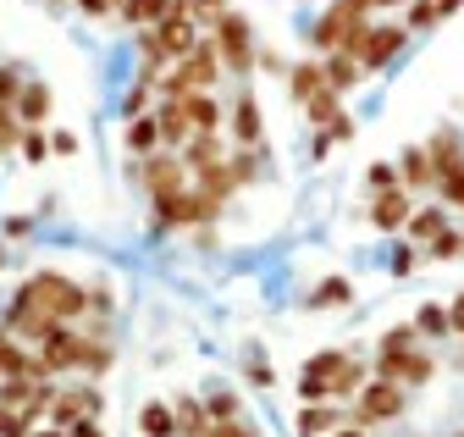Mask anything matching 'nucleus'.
<instances>
[{"label":"nucleus","instance_id":"f257e3e1","mask_svg":"<svg viewBox=\"0 0 464 437\" xmlns=\"http://www.w3.org/2000/svg\"><path fill=\"white\" fill-rule=\"evenodd\" d=\"M12 305L17 310H44V316H55L62 326H72L78 316H89V288L72 283V277H55V271H39V277H28L17 288Z\"/></svg>","mask_w":464,"mask_h":437},{"label":"nucleus","instance_id":"f03ea898","mask_svg":"<svg viewBox=\"0 0 464 437\" xmlns=\"http://www.w3.org/2000/svg\"><path fill=\"white\" fill-rule=\"evenodd\" d=\"M216 73H221V50H216V39H199L183 62H171V73H166V78H155V89H160V100L205 94V89L216 83Z\"/></svg>","mask_w":464,"mask_h":437},{"label":"nucleus","instance_id":"7ed1b4c3","mask_svg":"<svg viewBox=\"0 0 464 437\" xmlns=\"http://www.w3.org/2000/svg\"><path fill=\"white\" fill-rule=\"evenodd\" d=\"M403 39H410V28H403V23H382V28L360 23L354 34H348L343 56H354V62H360V73H382V67L398 56V50H403Z\"/></svg>","mask_w":464,"mask_h":437},{"label":"nucleus","instance_id":"20e7f679","mask_svg":"<svg viewBox=\"0 0 464 437\" xmlns=\"http://www.w3.org/2000/svg\"><path fill=\"white\" fill-rule=\"evenodd\" d=\"M403 404H410V388H398V382H365V393L354 399V421H348V426H376V421H398L403 415Z\"/></svg>","mask_w":464,"mask_h":437},{"label":"nucleus","instance_id":"39448f33","mask_svg":"<svg viewBox=\"0 0 464 437\" xmlns=\"http://www.w3.org/2000/svg\"><path fill=\"white\" fill-rule=\"evenodd\" d=\"M437 371V360L426 349H376V376L398 382V388H426Z\"/></svg>","mask_w":464,"mask_h":437},{"label":"nucleus","instance_id":"423d86ee","mask_svg":"<svg viewBox=\"0 0 464 437\" xmlns=\"http://www.w3.org/2000/svg\"><path fill=\"white\" fill-rule=\"evenodd\" d=\"M216 50H221V67H232L238 78H249V73H255V34H249V17L227 12V17L216 23Z\"/></svg>","mask_w":464,"mask_h":437},{"label":"nucleus","instance_id":"0eeeda50","mask_svg":"<svg viewBox=\"0 0 464 437\" xmlns=\"http://www.w3.org/2000/svg\"><path fill=\"white\" fill-rule=\"evenodd\" d=\"M133 178L150 189V199H178V194H188V167H183V160L178 155H150V160H139V167H133Z\"/></svg>","mask_w":464,"mask_h":437},{"label":"nucleus","instance_id":"6e6552de","mask_svg":"<svg viewBox=\"0 0 464 437\" xmlns=\"http://www.w3.org/2000/svg\"><path fill=\"white\" fill-rule=\"evenodd\" d=\"M100 410H105V393L100 388H62L50 399V426H72V421H100Z\"/></svg>","mask_w":464,"mask_h":437},{"label":"nucleus","instance_id":"1a4fd4ad","mask_svg":"<svg viewBox=\"0 0 464 437\" xmlns=\"http://www.w3.org/2000/svg\"><path fill=\"white\" fill-rule=\"evenodd\" d=\"M426 155H431V178H437V189H442V183H453V178L464 172V144H459V133H453V128H442V133L426 144Z\"/></svg>","mask_w":464,"mask_h":437},{"label":"nucleus","instance_id":"9d476101","mask_svg":"<svg viewBox=\"0 0 464 437\" xmlns=\"http://www.w3.org/2000/svg\"><path fill=\"white\" fill-rule=\"evenodd\" d=\"M39 360H44V371H78V360H83V338L72 333V326H55V333L39 344Z\"/></svg>","mask_w":464,"mask_h":437},{"label":"nucleus","instance_id":"9b49d317","mask_svg":"<svg viewBox=\"0 0 464 437\" xmlns=\"http://www.w3.org/2000/svg\"><path fill=\"white\" fill-rule=\"evenodd\" d=\"M354 28H360L354 17H348L343 6H332V12H321V23L310 28V44L321 50V56H337V50L348 44V34H354Z\"/></svg>","mask_w":464,"mask_h":437},{"label":"nucleus","instance_id":"f8f14e48","mask_svg":"<svg viewBox=\"0 0 464 437\" xmlns=\"http://www.w3.org/2000/svg\"><path fill=\"white\" fill-rule=\"evenodd\" d=\"M0 376H28V382H50V371H44V360L39 354H28V349H17V338L0 326Z\"/></svg>","mask_w":464,"mask_h":437},{"label":"nucleus","instance_id":"ddd939ff","mask_svg":"<svg viewBox=\"0 0 464 437\" xmlns=\"http://www.w3.org/2000/svg\"><path fill=\"white\" fill-rule=\"evenodd\" d=\"M410 189H392V194H376V205H371V222L382 228V233H398L403 222H410Z\"/></svg>","mask_w":464,"mask_h":437},{"label":"nucleus","instance_id":"4468645a","mask_svg":"<svg viewBox=\"0 0 464 437\" xmlns=\"http://www.w3.org/2000/svg\"><path fill=\"white\" fill-rule=\"evenodd\" d=\"M398 183L410 189V194H415V189H431V183H437V178H431V155H426V144H410V150L398 155Z\"/></svg>","mask_w":464,"mask_h":437},{"label":"nucleus","instance_id":"2eb2a0df","mask_svg":"<svg viewBox=\"0 0 464 437\" xmlns=\"http://www.w3.org/2000/svg\"><path fill=\"white\" fill-rule=\"evenodd\" d=\"M232 139H238L244 150L260 144V105H255V94H238V100H232Z\"/></svg>","mask_w":464,"mask_h":437},{"label":"nucleus","instance_id":"dca6fc26","mask_svg":"<svg viewBox=\"0 0 464 437\" xmlns=\"http://www.w3.org/2000/svg\"><path fill=\"white\" fill-rule=\"evenodd\" d=\"M337 426H348V415L337 404H304L299 410V437H332Z\"/></svg>","mask_w":464,"mask_h":437},{"label":"nucleus","instance_id":"f3484780","mask_svg":"<svg viewBox=\"0 0 464 437\" xmlns=\"http://www.w3.org/2000/svg\"><path fill=\"white\" fill-rule=\"evenodd\" d=\"M216 160H227L221 133H194V139L183 144V167H188V172H205V167H216Z\"/></svg>","mask_w":464,"mask_h":437},{"label":"nucleus","instance_id":"a211bd4d","mask_svg":"<svg viewBox=\"0 0 464 437\" xmlns=\"http://www.w3.org/2000/svg\"><path fill=\"white\" fill-rule=\"evenodd\" d=\"M194 189L205 194V199H232V194H238V178H232V167H227V160H216V167H205V172H194Z\"/></svg>","mask_w":464,"mask_h":437},{"label":"nucleus","instance_id":"6ab92c4d","mask_svg":"<svg viewBox=\"0 0 464 437\" xmlns=\"http://www.w3.org/2000/svg\"><path fill=\"white\" fill-rule=\"evenodd\" d=\"M171 415H178V437H210V415H205V399L183 393L178 404H171Z\"/></svg>","mask_w":464,"mask_h":437},{"label":"nucleus","instance_id":"aec40b11","mask_svg":"<svg viewBox=\"0 0 464 437\" xmlns=\"http://www.w3.org/2000/svg\"><path fill=\"white\" fill-rule=\"evenodd\" d=\"M12 112H17L23 128H39V122L50 117V89H44V83H23V94H17Z\"/></svg>","mask_w":464,"mask_h":437},{"label":"nucleus","instance_id":"412c9836","mask_svg":"<svg viewBox=\"0 0 464 437\" xmlns=\"http://www.w3.org/2000/svg\"><path fill=\"white\" fill-rule=\"evenodd\" d=\"M183 117L194 133H221V105L210 94H183Z\"/></svg>","mask_w":464,"mask_h":437},{"label":"nucleus","instance_id":"4be33fe9","mask_svg":"<svg viewBox=\"0 0 464 437\" xmlns=\"http://www.w3.org/2000/svg\"><path fill=\"white\" fill-rule=\"evenodd\" d=\"M155 122H160V144H188V139H194V128H188V117H183V100H160Z\"/></svg>","mask_w":464,"mask_h":437},{"label":"nucleus","instance_id":"5701e85b","mask_svg":"<svg viewBox=\"0 0 464 437\" xmlns=\"http://www.w3.org/2000/svg\"><path fill=\"white\" fill-rule=\"evenodd\" d=\"M403 228H410V244H415V238H420V244H431V238H442V233H448V210H442V205H420Z\"/></svg>","mask_w":464,"mask_h":437},{"label":"nucleus","instance_id":"b1692460","mask_svg":"<svg viewBox=\"0 0 464 437\" xmlns=\"http://www.w3.org/2000/svg\"><path fill=\"white\" fill-rule=\"evenodd\" d=\"M128 150H133V155H144V160H150V155H160V122H155L150 112L128 122Z\"/></svg>","mask_w":464,"mask_h":437},{"label":"nucleus","instance_id":"393cba45","mask_svg":"<svg viewBox=\"0 0 464 437\" xmlns=\"http://www.w3.org/2000/svg\"><path fill=\"white\" fill-rule=\"evenodd\" d=\"M139 432L144 437H178V415H171V404H160V399L144 404L139 410Z\"/></svg>","mask_w":464,"mask_h":437},{"label":"nucleus","instance_id":"a878e982","mask_svg":"<svg viewBox=\"0 0 464 437\" xmlns=\"http://www.w3.org/2000/svg\"><path fill=\"white\" fill-rule=\"evenodd\" d=\"M321 73H326V89H337V94H343V89H354V83L365 78V73H360V62H354V56H343V50H337V56H326V67H321Z\"/></svg>","mask_w":464,"mask_h":437},{"label":"nucleus","instance_id":"bb28decb","mask_svg":"<svg viewBox=\"0 0 464 437\" xmlns=\"http://www.w3.org/2000/svg\"><path fill=\"white\" fill-rule=\"evenodd\" d=\"M360 388H365V365H360L354 354H348V365L326 382V393H332V399H360Z\"/></svg>","mask_w":464,"mask_h":437},{"label":"nucleus","instance_id":"cd10ccee","mask_svg":"<svg viewBox=\"0 0 464 437\" xmlns=\"http://www.w3.org/2000/svg\"><path fill=\"white\" fill-rule=\"evenodd\" d=\"M287 78H294V100H299V105H310V100L326 89V73H321V62H304V67H294Z\"/></svg>","mask_w":464,"mask_h":437},{"label":"nucleus","instance_id":"c85d7f7f","mask_svg":"<svg viewBox=\"0 0 464 437\" xmlns=\"http://www.w3.org/2000/svg\"><path fill=\"white\" fill-rule=\"evenodd\" d=\"M166 12H171V0H128L122 6V17L133 28H155V23H166Z\"/></svg>","mask_w":464,"mask_h":437},{"label":"nucleus","instance_id":"c756f323","mask_svg":"<svg viewBox=\"0 0 464 437\" xmlns=\"http://www.w3.org/2000/svg\"><path fill=\"white\" fill-rule=\"evenodd\" d=\"M227 167H232V178H238V189H244V183H255L266 172V150L260 144L255 150H238V155H227Z\"/></svg>","mask_w":464,"mask_h":437},{"label":"nucleus","instance_id":"7c9ffc66","mask_svg":"<svg viewBox=\"0 0 464 437\" xmlns=\"http://www.w3.org/2000/svg\"><path fill=\"white\" fill-rule=\"evenodd\" d=\"M343 365H348V349H321V354H310V360H304V376H315V382H332Z\"/></svg>","mask_w":464,"mask_h":437},{"label":"nucleus","instance_id":"2f4dec72","mask_svg":"<svg viewBox=\"0 0 464 437\" xmlns=\"http://www.w3.org/2000/svg\"><path fill=\"white\" fill-rule=\"evenodd\" d=\"M304 112H310V122H315V128H332V122L343 117V105H337V89H321V94L304 105Z\"/></svg>","mask_w":464,"mask_h":437},{"label":"nucleus","instance_id":"473e14b6","mask_svg":"<svg viewBox=\"0 0 464 437\" xmlns=\"http://www.w3.org/2000/svg\"><path fill=\"white\" fill-rule=\"evenodd\" d=\"M111 360H116V349L105 344V338H83V360H78V371H111Z\"/></svg>","mask_w":464,"mask_h":437},{"label":"nucleus","instance_id":"72a5a7b5","mask_svg":"<svg viewBox=\"0 0 464 437\" xmlns=\"http://www.w3.org/2000/svg\"><path fill=\"white\" fill-rule=\"evenodd\" d=\"M205 415H210V426H221V421H238V393L210 388V399H205Z\"/></svg>","mask_w":464,"mask_h":437},{"label":"nucleus","instance_id":"f704fd0d","mask_svg":"<svg viewBox=\"0 0 464 437\" xmlns=\"http://www.w3.org/2000/svg\"><path fill=\"white\" fill-rule=\"evenodd\" d=\"M415 333H426V338H442V333H453V326H448V310H442V305H420V316H415Z\"/></svg>","mask_w":464,"mask_h":437},{"label":"nucleus","instance_id":"c9c22d12","mask_svg":"<svg viewBox=\"0 0 464 437\" xmlns=\"http://www.w3.org/2000/svg\"><path fill=\"white\" fill-rule=\"evenodd\" d=\"M139 56H144V67H150V73H160V67H166V50H160V34H155V28H139Z\"/></svg>","mask_w":464,"mask_h":437},{"label":"nucleus","instance_id":"e433bc0d","mask_svg":"<svg viewBox=\"0 0 464 437\" xmlns=\"http://www.w3.org/2000/svg\"><path fill=\"white\" fill-rule=\"evenodd\" d=\"M348 299H354V288H348V277H326L321 288H315V305H348Z\"/></svg>","mask_w":464,"mask_h":437},{"label":"nucleus","instance_id":"4c0bfd02","mask_svg":"<svg viewBox=\"0 0 464 437\" xmlns=\"http://www.w3.org/2000/svg\"><path fill=\"white\" fill-rule=\"evenodd\" d=\"M227 12H232L227 0H188V17H194V28H199V23H210V28H216Z\"/></svg>","mask_w":464,"mask_h":437},{"label":"nucleus","instance_id":"58836bf2","mask_svg":"<svg viewBox=\"0 0 464 437\" xmlns=\"http://www.w3.org/2000/svg\"><path fill=\"white\" fill-rule=\"evenodd\" d=\"M365 183H371V194H392V189H403V183H398V167H387V160H376V167L365 172Z\"/></svg>","mask_w":464,"mask_h":437},{"label":"nucleus","instance_id":"ea45409f","mask_svg":"<svg viewBox=\"0 0 464 437\" xmlns=\"http://www.w3.org/2000/svg\"><path fill=\"white\" fill-rule=\"evenodd\" d=\"M17 144H23V122H17V112H6V105H0V155L17 150Z\"/></svg>","mask_w":464,"mask_h":437},{"label":"nucleus","instance_id":"a19ab883","mask_svg":"<svg viewBox=\"0 0 464 437\" xmlns=\"http://www.w3.org/2000/svg\"><path fill=\"white\" fill-rule=\"evenodd\" d=\"M23 73L17 67H0V105H6V112H12V105H17V94H23Z\"/></svg>","mask_w":464,"mask_h":437},{"label":"nucleus","instance_id":"79ce46f5","mask_svg":"<svg viewBox=\"0 0 464 437\" xmlns=\"http://www.w3.org/2000/svg\"><path fill=\"white\" fill-rule=\"evenodd\" d=\"M431 255H437V260H464V233L448 228L442 238H431Z\"/></svg>","mask_w":464,"mask_h":437},{"label":"nucleus","instance_id":"37998d69","mask_svg":"<svg viewBox=\"0 0 464 437\" xmlns=\"http://www.w3.org/2000/svg\"><path fill=\"white\" fill-rule=\"evenodd\" d=\"M17 150H23L28 160H44V155H50V139H44L39 128H23V144H17Z\"/></svg>","mask_w":464,"mask_h":437},{"label":"nucleus","instance_id":"c03bdc74","mask_svg":"<svg viewBox=\"0 0 464 437\" xmlns=\"http://www.w3.org/2000/svg\"><path fill=\"white\" fill-rule=\"evenodd\" d=\"M415 266H420V249H415V244H398V249H392V271H398V277H410Z\"/></svg>","mask_w":464,"mask_h":437},{"label":"nucleus","instance_id":"a18cd8bd","mask_svg":"<svg viewBox=\"0 0 464 437\" xmlns=\"http://www.w3.org/2000/svg\"><path fill=\"white\" fill-rule=\"evenodd\" d=\"M0 437H34V426H28L23 415H12V410H6V415H0Z\"/></svg>","mask_w":464,"mask_h":437},{"label":"nucleus","instance_id":"49530a36","mask_svg":"<svg viewBox=\"0 0 464 437\" xmlns=\"http://www.w3.org/2000/svg\"><path fill=\"white\" fill-rule=\"evenodd\" d=\"M332 6H343V12L354 17V23H365V17L376 12V0H332Z\"/></svg>","mask_w":464,"mask_h":437},{"label":"nucleus","instance_id":"de8ad7c7","mask_svg":"<svg viewBox=\"0 0 464 437\" xmlns=\"http://www.w3.org/2000/svg\"><path fill=\"white\" fill-rule=\"evenodd\" d=\"M321 133H326L332 144H343V139H354V117H348V112H343V117H337L332 128H321Z\"/></svg>","mask_w":464,"mask_h":437},{"label":"nucleus","instance_id":"09e8293b","mask_svg":"<svg viewBox=\"0 0 464 437\" xmlns=\"http://www.w3.org/2000/svg\"><path fill=\"white\" fill-rule=\"evenodd\" d=\"M210 437H255L244 421H221V426H210Z\"/></svg>","mask_w":464,"mask_h":437},{"label":"nucleus","instance_id":"8fccbe9b","mask_svg":"<svg viewBox=\"0 0 464 437\" xmlns=\"http://www.w3.org/2000/svg\"><path fill=\"white\" fill-rule=\"evenodd\" d=\"M78 12H89V17H111V12H116V0H78Z\"/></svg>","mask_w":464,"mask_h":437},{"label":"nucleus","instance_id":"3c124183","mask_svg":"<svg viewBox=\"0 0 464 437\" xmlns=\"http://www.w3.org/2000/svg\"><path fill=\"white\" fill-rule=\"evenodd\" d=\"M437 194H442V199H453V205H459V210H464V172H459V178H453V183H442V189H437Z\"/></svg>","mask_w":464,"mask_h":437},{"label":"nucleus","instance_id":"603ef678","mask_svg":"<svg viewBox=\"0 0 464 437\" xmlns=\"http://www.w3.org/2000/svg\"><path fill=\"white\" fill-rule=\"evenodd\" d=\"M50 150H55V155H72L78 139H72V133H50Z\"/></svg>","mask_w":464,"mask_h":437},{"label":"nucleus","instance_id":"864d4df0","mask_svg":"<svg viewBox=\"0 0 464 437\" xmlns=\"http://www.w3.org/2000/svg\"><path fill=\"white\" fill-rule=\"evenodd\" d=\"M67 432H72V437H105V432H100V421H72Z\"/></svg>","mask_w":464,"mask_h":437},{"label":"nucleus","instance_id":"5fc2aeb1","mask_svg":"<svg viewBox=\"0 0 464 437\" xmlns=\"http://www.w3.org/2000/svg\"><path fill=\"white\" fill-rule=\"evenodd\" d=\"M448 326H453V333H464V294L453 299V310H448Z\"/></svg>","mask_w":464,"mask_h":437},{"label":"nucleus","instance_id":"6e6d98bb","mask_svg":"<svg viewBox=\"0 0 464 437\" xmlns=\"http://www.w3.org/2000/svg\"><path fill=\"white\" fill-rule=\"evenodd\" d=\"M249 382H255V388H266V382H271V365H260V360H255V365H249Z\"/></svg>","mask_w":464,"mask_h":437},{"label":"nucleus","instance_id":"4d7b16f0","mask_svg":"<svg viewBox=\"0 0 464 437\" xmlns=\"http://www.w3.org/2000/svg\"><path fill=\"white\" fill-rule=\"evenodd\" d=\"M459 6H464V0H437V17H453Z\"/></svg>","mask_w":464,"mask_h":437},{"label":"nucleus","instance_id":"13d9d810","mask_svg":"<svg viewBox=\"0 0 464 437\" xmlns=\"http://www.w3.org/2000/svg\"><path fill=\"white\" fill-rule=\"evenodd\" d=\"M332 437H365V432H360V426H337Z\"/></svg>","mask_w":464,"mask_h":437},{"label":"nucleus","instance_id":"bf43d9fd","mask_svg":"<svg viewBox=\"0 0 464 437\" xmlns=\"http://www.w3.org/2000/svg\"><path fill=\"white\" fill-rule=\"evenodd\" d=\"M34 437H72V432H62V426H50V432H34Z\"/></svg>","mask_w":464,"mask_h":437},{"label":"nucleus","instance_id":"052dcab7","mask_svg":"<svg viewBox=\"0 0 464 437\" xmlns=\"http://www.w3.org/2000/svg\"><path fill=\"white\" fill-rule=\"evenodd\" d=\"M376 6H410V0H376Z\"/></svg>","mask_w":464,"mask_h":437},{"label":"nucleus","instance_id":"680f3d73","mask_svg":"<svg viewBox=\"0 0 464 437\" xmlns=\"http://www.w3.org/2000/svg\"><path fill=\"white\" fill-rule=\"evenodd\" d=\"M122 6H128V0H116V12H122Z\"/></svg>","mask_w":464,"mask_h":437},{"label":"nucleus","instance_id":"e2e57ef3","mask_svg":"<svg viewBox=\"0 0 464 437\" xmlns=\"http://www.w3.org/2000/svg\"><path fill=\"white\" fill-rule=\"evenodd\" d=\"M0 260H6V249H0Z\"/></svg>","mask_w":464,"mask_h":437}]
</instances>
